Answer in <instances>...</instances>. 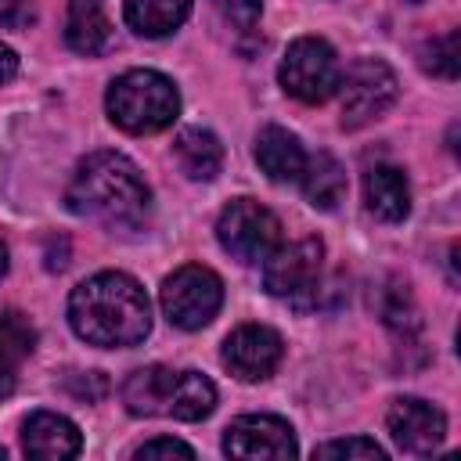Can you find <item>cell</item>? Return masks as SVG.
<instances>
[{"mask_svg": "<svg viewBox=\"0 0 461 461\" xmlns=\"http://www.w3.org/2000/svg\"><path fill=\"white\" fill-rule=\"evenodd\" d=\"M223 454L230 457H295V432L277 414H241L223 432Z\"/></svg>", "mask_w": 461, "mask_h": 461, "instance_id": "30bf717a", "label": "cell"}, {"mask_svg": "<svg viewBox=\"0 0 461 461\" xmlns=\"http://www.w3.org/2000/svg\"><path fill=\"white\" fill-rule=\"evenodd\" d=\"M104 108L108 119L126 133H158L180 115V94L169 76L155 68H130L112 79Z\"/></svg>", "mask_w": 461, "mask_h": 461, "instance_id": "3957f363", "label": "cell"}, {"mask_svg": "<svg viewBox=\"0 0 461 461\" xmlns=\"http://www.w3.org/2000/svg\"><path fill=\"white\" fill-rule=\"evenodd\" d=\"M285 357V342L274 328L267 324H241L223 339V367L238 378V382H263L277 371Z\"/></svg>", "mask_w": 461, "mask_h": 461, "instance_id": "ba28073f", "label": "cell"}, {"mask_svg": "<svg viewBox=\"0 0 461 461\" xmlns=\"http://www.w3.org/2000/svg\"><path fill=\"white\" fill-rule=\"evenodd\" d=\"M158 299H162V313L169 317V324H176L184 331H198V328H205L220 313V306H223V281L209 267L187 263V267L173 270L162 281Z\"/></svg>", "mask_w": 461, "mask_h": 461, "instance_id": "5b68a950", "label": "cell"}, {"mask_svg": "<svg viewBox=\"0 0 461 461\" xmlns=\"http://www.w3.org/2000/svg\"><path fill=\"white\" fill-rule=\"evenodd\" d=\"M256 162L274 184H295L306 166V151L285 126H263L256 133Z\"/></svg>", "mask_w": 461, "mask_h": 461, "instance_id": "5bb4252c", "label": "cell"}, {"mask_svg": "<svg viewBox=\"0 0 461 461\" xmlns=\"http://www.w3.org/2000/svg\"><path fill=\"white\" fill-rule=\"evenodd\" d=\"M65 40L76 54H101L112 43V22L101 11V0H72L68 4V22H65Z\"/></svg>", "mask_w": 461, "mask_h": 461, "instance_id": "ac0fdd59", "label": "cell"}, {"mask_svg": "<svg viewBox=\"0 0 461 461\" xmlns=\"http://www.w3.org/2000/svg\"><path fill=\"white\" fill-rule=\"evenodd\" d=\"M303 194L313 209L321 212H331L342 198H346V169L335 155L328 151H317V155H306V166H303Z\"/></svg>", "mask_w": 461, "mask_h": 461, "instance_id": "e0dca14e", "label": "cell"}, {"mask_svg": "<svg viewBox=\"0 0 461 461\" xmlns=\"http://www.w3.org/2000/svg\"><path fill=\"white\" fill-rule=\"evenodd\" d=\"M22 450L40 461H65L83 450V436L65 414L36 411L22 421Z\"/></svg>", "mask_w": 461, "mask_h": 461, "instance_id": "7c38bea8", "label": "cell"}, {"mask_svg": "<svg viewBox=\"0 0 461 461\" xmlns=\"http://www.w3.org/2000/svg\"><path fill=\"white\" fill-rule=\"evenodd\" d=\"M277 79H281L285 94H292L295 101L324 104L339 90L342 65H339V58H335L328 40L299 36V40L288 43V50L281 58V68H277Z\"/></svg>", "mask_w": 461, "mask_h": 461, "instance_id": "277c9868", "label": "cell"}, {"mask_svg": "<svg viewBox=\"0 0 461 461\" xmlns=\"http://www.w3.org/2000/svg\"><path fill=\"white\" fill-rule=\"evenodd\" d=\"M421 68L439 76V79H454L457 76V29H447L443 36L425 40L421 47Z\"/></svg>", "mask_w": 461, "mask_h": 461, "instance_id": "7402d4cb", "label": "cell"}, {"mask_svg": "<svg viewBox=\"0 0 461 461\" xmlns=\"http://www.w3.org/2000/svg\"><path fill=\"white\" fill-rule=\"evenodd\" d=\"M407 4H421V0H407Z\"/></svg>", "mask_w": 461, "mask_h": 461, "instance_id": "f546056e", "label": "cell"}, {"mask_svg": "<svg viewBox=\"0 0 461 461\" xmlns=\"http://www.w3.org/2000/svg\"><path fill=\"white\" fill-rule=\"evenodd\" d=\"M104 378L97 375V371H86V378L83 375H68V393L76 396V400H86V403H94V400H101L104 396Z\"/></svg>", "mask_w": 461, "mask_h": 461, "instance_id": "484cf974", "label": "cell"}, {"mask_svg": "<svg viewBox=\"0 0 461 461\" xmlns=\"http://www.w3.org/2000/svg\"><path fill=\"white\" fill-rule=\"evenodd\" d=\"M68 324L83 342L101 346V349L137 346L151 331V303L130 274L104 270V274L86 277L72 292Z\"/></svg>", "mask_w": 461, "mask_h": 461, "instance_id": "6da1fadb", "label": "cell"}, {"mask_svg": "<svg viewBox=\"0 0 461 461\" xmlns=\"http://www.w3.org/2000/svg\"><path fill=\"white\" fill-rule=\"evenodd\" d=\"M324 263V245L321 238H299L288 245H277L263 259V288L270 295H303L317 285Z\"/></svg>", "mask_w": 461, "mask_h": 461, "instance_id": "9c48e42d", "label": "cell"}, {"mask_svg": "<svg viewBox=\"0 0 461 461\" xmlns=\"http://www.w3.org/2000/svg\"><path fill=\"white\" fill-rule=\"evenodd\" d=\"M122 11H126V25L137 36L158 40L184 25V18L191 14V0H126Z\"/></svg>", "mask_w": 461, "mask_h": 461, "instance_id": "d6986e66", "label": "cell"}, {"mask_svg": "<svg viewBox=\"0 0 461 461\" xmlns=\"http://www.w3.org/2000/svg\"><path fill=\"white\" fill-rule=\"evenodd\" d=\"M385 425H389L393 443L400 450H407V454H432L447 436L443 411L436 403H429V400H418V396L393 400V407L385 414Z\"/></svg>", "mask_w": 461, "mask_h": 461, "instance_id": "8fae6325", "label": "cell"}, {"mask_svg": "<svg viewBox=\"0 0 461 461\" xmlns=\"http://www.w3.org/2000/svg\"><path fill=\"white\" fill-rule=\"evenodd\" d=\"M137 461L144 457H194V447H187L184 439H173V436H158V439H148L133 450Z\"/></svg>", "mask_w": 461, "mask_h": 461, "instance_id": "d4e9b609", "label": "cell"}, {"mask_svg": "<svg viewBox=\"0 0 461 461\" xmlns=\"http://www.w3.org/2000/svg\"><path fill=\"white\" fill-rule=\"evenodd\" d=\"M0 457H4V447H0Z\"/></svg>", "mask_w": 461, "mask_h": 461, "instance_id": "4dcf8cb0", "label": "cell"}, {"mask_svg": "<svg viewBox=\"0 0 461 461\" xmlns=\"http://www.w3.org/2000/svg\"><path fill=\"white\" fill-rule=\"evenodd\" d=\"M14 72H18V54H14L7 43H0V86H4V83H11V79H14Z\"/></svg>", "mask_w": 461, "mask_h": 461, "instance_id": "83f0119b", "label": "cell"}, {"mask_svg": "<svg viewBox=\"0 0 461 461\" xmlns=\"http://www.w3.org/2000/svg\"><path fill=\"white\" fill-rule=\"evenodd\" d=\"M216 238L220 249L238 263H263L281 245V223L267 205L252 198H234L216 220Z\"/></svg>", "mask_w": 461, "mask_h": 461, "instance_id": "8992f818", "label": "cell"}, {"mask_svg": "<svg viewBox=\"0 0 461 461\" xmlns=\"http://www.w3.org/2000/svg\"><path fill=\"white\" fill-rule=\"evenodd\" d=\"M176 385V371L166 364H148L137 367L126 382H122V403L130 414L137 418H155V414H169V396Z\"/></svg>", "mask_w": 461, "mask_h": 461, "instance_id": "9a60e30c", "label": "cell"}, {"mask_svg": "<svg viewBox=\"0 0 461 461\" xmlns=\"http://www.w3.org/2000/svg\"><path fill=\"white\" fill-rule=\"evenodd\" d=\"M68 209L76 216L97 220L112 230H137L151 212V187L140 169L119 151L86 155L68 184Z\"/></svg>", "mask_w": 461, "mask_h": 461, "instance_id": "7a4b0ae2", "label": "cell"}, {"mask_svg": "<svg viewBox=\"0 0 461 461\" xmlns=\"http://www.w3.org/2000/svg\"><path fill=\"white\" fill-rule=\"evenodd\" d=\"M216 407V385L202 371H176V385L169 396V414L176 421H202Z\"/></svg>", "mask_w": 461, "mask_h": 461, "instance_id": "44dd1931", "label": "cell"}, {"mask_svg": "<svg viewBox=\"0 0 461 461\" xmlns=\"http://www.w3.org/2000/svg\"><path fill=\"white\" fill-rule=\"evenodd\" d=\"M212 7L238 29H252L259 22V11H263V0H212Z\"/></svg>", "mask_w": 461, "mask_h": 461, "instance_id": "cb8c5ba5", "label": "cell"}, {"mask_svg": "<svg viewBox=\"0 0 461 461\" xmlns=\"http://www.w3.org/2000/svg\"><path fill=\"white\" fill-rule=\"evenodd\" d=\"M313 454H317V457H360V461H382V457H385V450H382L375 439H367V436L331 439V443L317 447Z\"/></svg>", "mask_w": 461, "mask_h": 461, "instance_id": "603a6c76", "label": "cell"}, {"mask_svg": "<svg viewBox=\"0 0 461 461\" xmlns=\"http://www.w3.org/2000/svg\"><path fill=\"white\" fill-rule=\"evenodd\" d=\"M173 158L187 180H216V173L223 169V144L216 133L202 126H187L173 140Z\"/></svg>", "mask_w": 461, "mask_h": 461, "instance_id": "2e32d148", "label": "cell"}, {"mask_svg": "<svg viewBox=\"0 0 461 461\" xmlns=\"http://www.w3.org/2000/svg\"><path fill=\"white\" fill-rule=\"evenodd\" d=\"M36 18L32 0H0V25L7 29H25Z\"/></svg>", "mask_w": 461, "mask_h": 461, "instance_id": "4316f807", "label": "cell"}, {"mask_svg": "<svg viewBox=\"0 0 461 461\" xmlns=\"http://www.w3.org/2000/svg\"><path fill=\"white\" fill-rule=\"evenodd\" d=\"M335 94H342V115H339L342 130H360L378 115H385L389 104L396 101V72L378 58H360L339 79Z\"/></svg>", "mask_w": 461, "mask_h": 461, "instance_id": "52a82bcc", "label": "cell"}, {"mask_svg": "<svg viewBox=\"0 0 461 461\" xmlns=\"http://www.w3.org/2000/svg\"><path fill=\"white\" fill-rule=\"evenodd\" d=\"M4 270H7V249H4V241H0V277H4Z\"/></svg>", "mask_w": 461, "mask_h": 461, "instance_id": "f1b7e54d", "label": "cell"}, {"mask_svg": "<svg viewBox=\"0 0 461 461\" xmlns=\"http://www.w3.org/2000/svg\"><path fill=\"white\" fill-rule=\"evenodd\" d=\"M364 205L385 223H400L411 212V184L400 166L378 162L364 173Z\"/></svg>", "mask_w": 461, "mask_h": 461, "instance_id": "4fadbf2b", "label": "cell"}, {"mask_svg": "<svg viewBox=\"0 0 461 461\" xmlns=\"http://www.w3.org/2000/svg\"><path fill=\"white\" fill-rule=\"evenodd\" d=\"M32 328L18 313H0V400L14 393L18 385V364L32 353Z\"/></svg>", "mask_w": 461, "mask_h": 461, "instance_id": "ffe728a7", "label": "cell"}]
</instances>
